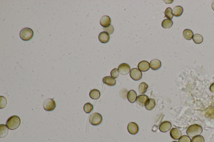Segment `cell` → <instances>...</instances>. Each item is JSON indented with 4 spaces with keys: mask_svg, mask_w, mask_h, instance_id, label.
I'll return each instance as SVG.
<instances>
[{
    "mask_svg": "<svg viewBox=\"0 0 214 142\" xmlns=\"http://www.w3.org/2000/svg\"><path fill=\"white\" fill-rule=\"evenodd\" d=\"M7 126L11 130H14L19 127L21 124V119L16 115H13L8 119L6 123Z\"/></svg>",
    "mask_w": 214,
    "mask_h": 142,
    "instance_id": "obj_1",
    "label": "cell"
},
{
    "mask_svg": "<svg viewBox=\"0 0 214 142\" xmlns=\"http://www.w3.org/2000/svg\"><path fill=\"white\" fill-rule=\"evenodd\" d=\"M203 132V128L200 125L194 124L189 126L186 131V134L189 137H194L199 136Z\"/></svg>",
    "mask_w": 214,
    "mask_h": 142,
    "instance_id": "obj_2",
    "label": "cell"
},
{
    "mask_svg": "<svg viewBox=\"0 0 214 142\" xmlns=\"http://www.w3.org/2000/svg\"><path fill=\"white\" fill-rule=\"evenodd\" d=\"M34 36V31L30 28H23L20 32L21 39L24 41H28L31 40Z\"/></svg>",
    "mask_w": 214,
    "mask_h": 142,
    "instance_id": "obj_3",
    "label": "cell"
},
{
    "mask_svg": "<svg viewBox=\"0 0 214 142\" xmlns=\"http://www.w3.org/2000/svg\"><path fill=\"white\" fill-rule=\"evenodd\" d=\"M103 120V117L100 113L95 112L90 115L89 117V121L92 125H98L101 124Z\"/></svg>",
    "mask_w": 214,
    "mask_h": 142,
    "instance_id": "obj_4",
    "label": "cell"
},
{
    "mask_svg": "<svg viewBox=\"0 0 214 142\" xmlns=\"http://www.w3.org/2000/svg\"><path fill=\"white\" fill-rule=\"evenodd\" d=\"M43 108L47 111H51L55 108L56 104L55 102L52 99L49 98L46 100L43 103Z\"/></svg>",
    "mask_w": 214,
    "mask_h": 142,
    "instance_id": "obj_5",
    "label": "cell"
},
{
    "mask_svg": "<svg viewBox=\"0 0 214 142\" xmlns=\"http://www.w3.org/2000/svg\"><path fill=\"white\" fill-rule=\"evenodd\" d=\"M130 77L132 79L135 81L141 80L142 77V72L139 69L134 68L131 69L130 71Z\"/></svg>",
    "mask_w": 214,
    "mask_h": 142,
    "instance_id": "obj_6",
    "label": "cell"
},
{
    "mask_svg": "<svg viewBox=\"0 0 214 142\" xmlns=\"http://www.w3.org/2000/svg\"><path fill=\"white\" fill-rule=\"evenodd\" d=\"M119 72L122 75H127L130 71V67L129 65L123 63L120 65L118 67Z\"/></svg>",
    "mask_w": 214,
    "mask_h": 142,
    "instance_id": "obj_7",
    "label": "cell"
},
{
    "mask_svg": "<svg viewBox=\"0 0 214 142\" xmlns=\"http://www.w3.org/2000/svg\"><path fill=\"white\" fill-rule=\"evenodd\" d=\"M128 130L130 134L132 135H135L139 131V127L136 123L130 122L128 125Z\"/></svg>",
    "mask_w": 214,
    "mask_h": 142,
    "instance_id": "obj_8",
    "label": "cell"
},
{
    "mask_svg": "<svg viewBox=\"0 0 214 142\" xmlns=\"http://www.w3.org/2000/svg\"><path fill=\"white\" fill-rule=\"evenodd\" d=\"M149 100L150 98L148 96L146 95L142 94L139 95L137 97L136 101L137 103L141 106H145Z\"/></svg>",
    "mask_w": 214,
    "mask_h": 142,
    "instance_id": "obj_9",
    "label": "cell"
},
{
    "mask_svg": "<svg viewBox=\"0 0 214 142\" xmlns=\"http://www.w3.org/2000/svg\"><path fill=\"white\" fill-rule=\"evenodd\" d=\"M171 127V124L169 121H165L161 123L159 129L161 132L166 133L170 130Z\"/></svg>",
    "mask_w": 214,
    "mask_h": 142,
    "instance_id": "obj_10",
    "label": "cell"
},
{
    "mask_svg": "<svg viewBox=\"0 0 214 142\" xmlns=\"http://www.w3.org/2000/svg\"><path fill=\"white\" fill-rule=\"evenodd\" d=\"M100 22L101 25L103 28H107L111 25V20L108 15H104L100 19Z\"/></svg>",
    "mask_w": 214,
    "mask_h": 142,
    "instance_id": "obj_11",
    "label": "cell"
},
{
    "mask_svg": "<svg viewBox=\"0 0 214 142\" xmlns=\"http://www.w3.org/2000/svg\"><path fill=\"white\" fill-rule=\"evenodd\" d=\"M171 137L174 140H178L181 137V131L176 128H173L170 132Z\"/></svg>",
    "mask_w": 214,
    "mask_h": 142,
    "instance_id": "obj_12",
    "label": "cell"
},
{
    "mask_svg": "<svg viewBox=\"0 0 214 142\" xmlns=\"http://www.w3.org/2000/svg\"><path fill=\"white\" fill-rule=\"evenodd\" d=\"M99 40L101 43L106 44L110 41V36L109 34L106 32H102L99 34Z\"/></svg>",
    "mask_w": 214,
    "mask_h": 142,
    "instance_id": "obj_13",
    "label": "cell"
},
{
    "mask_svg": "<svg viewBox=\"0 0 214 142\" xmlns=\"http://www.w3.org/2000/svg\"><path fill=\"white\" fill-rule=\"evenodd\" d=\"M138 68L140 71L146 72L148 71L150 68V64L148 62L144 60L140 62L138 64Z\"/></svg>",
    "mask_w": 214,
    "mask_h": 142,
    "instance_id": "obj_14",
    "label": "cell"
},
{
    "mask_svg": "<svg viewBox=\"0 0 214 142\" xmlns=\"http://www.w3.org/2000/svg\"><path fill=\"white\" fill-rule=\"evenodd\" d=\"M127 98L130 102L134 103L137 100V93L134 90H130L128 93Z\"/></svg>",
    "mask_w": 214,
    "mask_h": 142,
    "instance_id": "obj_15",
    "label": "cell"
},
{
    "mask_svg": "<svg viewBox=\"0 0 214 142\" xmlns=\"http://www.w3.org/2000/svg\"><path fill=\"white\" fill-rule=\"evenodd\" d=\"M162 66V63L158 59H154L152 60L150 63V67L153 70H157Z\"/></svg>",
    "mask_w": 214,
    "mask_h": 142,
    "instance_id": "obj_16",
    "label": "cell"
},
{
    "mask_svg": "<svg viewBox=\"0 0 214 142\" xmlns=\"http://www.w3.org/2000/svg\"><path fill=\"white\" fill-rule=\"evenodd\" d=\"M103 82L108 86H112L116 85V81L114 78L110 76H106L103 78Z\"/></svg>",
    "mask_w": 214,
    "mask_h": 142,
    "instance_id": "obj_17",
    "label": "cell"
},
{
    "mask_svg": "<svg viewBox=\"0 0 214 142\" xmlns=\"http://www.w3.org/2000/svg\"><path fill=\"white\" fill-rule=\"evenodd\" d=\"M6 125L4 124L0 125V138H4L7 136L9 133V129Z\"/></svg>",
    "mask_w": 214,
    "mask_h": 142,
    "instance_id": "obj_18",
    "label": "cell"
},
{
    "mask_svg": "<svg viewBox=\"0 0 214 142\" xmlns=\"http://www.w3.org/2000/svg\"><path fill=\"white\" fill-rule=\"evenodd\" d=\"M183 12V8L181 6H176L173 9V14L176 17H179L182 15Z\"/></svg>",
    "mask_w": 214,
    "mask_h": 142,
    "instance_id": "obj_19",
    "label": "cell"
},
{
    "mask_svg": "<svg viewBox=\"0 0 214 142\" xmlns=\"http://www.w3.org/2000/svg\"><path fill=\"white\" fill-rule=\"evenodd\" d=\"M184 38L186 40H191L193 38L194 34L192 31L190 29H186L184 30L183 32Z\"/></svg>",
    "mask_w": 214,
    "mask_h": 142,
    "instance_id": "obj_20",
    "label": "cell"
},
{
    "mask_svg": "<svg viewBox=\"0 0 214 142\" xmlns=\"http://www.w3.org/2000/svg\"><path fill=\"white\" fill-rule=\"evenodd\" d=\"M89 95L91 98L94 100H97L100 97L101 93L97 89H93L90 91Z\"/></svg>",
    "mask_w": 214,
    "mask_h": 142,
    "instance_id": "obj_21",
    "label": "cell"
},
{
    "mask_svg": "<svg viewBox=\"0 0 214 142\" xmlns=\"http://www.w3.org/2000/svg\"><path fill=\"white\" fill-rule=\"evenodd\" d=\"M155 106H156V102L152 98H150V100L145 106V108L149 111L152 110L154 108Z\"/></svg>",
    "mask_w": 214,
    "mask_h": 142,
    "instance_id": "obj_22",
    "label": "cell"
},
{
    "mask_svg": "<svg viewBox=\"0 0 214 142\" xmlns=\"http://www.w3.org/2000/svg\"><path fill=\"white\" fill-rule=\"evenodd\" d=\"M173 24V22L171 20L166 19L164 20L162 23V25L163 28L165 29H169L171 28Z\"/></svg>",
    "mask_w": 214,
    "mask_h": 142,
    "instance_id": "obj_23",
    "label": "cell"
},
{
    "mask_svg": "<svg viewBox=\"0 0 214 142\" xmlns=\"http://www.w3.org/2000/svg\"><path fill=\"white\" fill-rule=\"evenodd\" d=\"M206 117L209 119H214V108L213 107H209L205 112Z\"/></svg>",
    "mask_w": 214,
    "mask_h": 142,
    "instance_id": "obj_24",
    "label": "cell"
},
{
    "mask_svg": "<svg viewBox=\"0 0 214 142\" xmlns=\"http://www.w3.org/2000/svg\"><path fill=\"white\" fill-rule=\"evenodd\" d=\"M192 39H193V41L197 44H201L203 41V36L199 34H196L194 35Z\"/></svg>",
    "mask_w": 214,
    "mask_h": 142,
    "instance_id": "obj_25",
    "label": "cell"
},
{
    "mask_svg": "<svg viewBox=\"0 0 214 142\" xmlns=\"http://www.w3.org/2000/svg\"><path fill=\"white\" fill-rule=\"evenodd\" d=\"M148 88V85L146 83L143 82L141 83L139 86L138 90L139 93L141 94H144L147 92V89Z\"/></svg>",
    "mask_w": 214,
    "mask_h": 142,
    "instance_id": "obj_26",
    "label": "cell"
},
{
    "mask_svg": "<svg viewBox=\"0 0 214 142\" xmlns=\"http://www.w3.org/2000/svg\"><path fill=\"white\" fill-rule=\"evenodd\" d=\"M83 109L86 113H90L93 111V105L90 103H87L84 105Z\"/></svg>",
    "mask_w": 214,
    "mask_h": 142,
    "instance_id": "obj_27",
    "label": "cell"
},
{
    "mask_svg": "<svg viewBox=\"0 0 214 142\" xmlns=\"http://www.w3.org/2000/svg\"><path fill=\"white\" fill-rule=\"evenodd\" d=\"M164 14L165 17L168 18V19L171 20L173 18L174 15L173 14L172 10L171 8H167L166 9Z\"/></svg>",
    "mask_w": 214,
    "mask_h": 142,
    "instance_id": "obj_28",
    "label": "cell"
},
{
    "mask_svg": "<svg viewBox=\"0 0 214 142\" xmlns=\"http://www.w3.org/2000/svg\"><path fill=\"white\" fill-rule=\"evenodd\" d=\"M191 142H205V139L203 136L199 135L193 137L191 140Z\"/></svg>",
    "mask_w": 214,
    "mask_h": 142,
    "instance_id": "obj_29",
    "label": "cell"
},
{
    "mask_svg": "<svg viewBox=\"0 0 214 142\" xmlns=\"http://www.w3.org/2000/svg\"><path fill=\"white\" fill-rule=\"evenodd\" d=\"M119 73L118 70L117 68H114L111 70V77L113 78H116L119 76Z\"/></svg>",
    "mask_w": 214,
    "mask_h": 142,
    "instance_id": "obj_30",
    "label": "cell"
},
{
    "mask_svg": "<svg viewBox=\"0 0 214 142\" xmlns=\"http://www.w3.org/2000/svg\"><path fill=\"white\" fill-rule=\"evenodd\" d=\"M0 97H1V108H0L1 109L4 108L7 104V101L4 97L1 96Z\"/></svg>",
    "mask_w": 214,
    "mask_h": 142,
    "instance_id": "obj_31",
    "label": "cell"
},
{
    "mask_svg": "<svg viewBox=\"0 0 214 142\" xmlns=\"http://www.w3.org/2000/svg\"><path fill=\"white\" fill-rule=\"evenodd\" d=\"M103 30L105 32H107L109 34H112L113 33L114 29L113 26L112 25H111L107 28H104Z\"/></svg>",
    "mask_w": 214,
    "mask_h": 142,
    "instance_id": "obj_32",
    "label": "cell"
},
{
    "mask_svg": "<svg viewBox=\"0 0 214 142\" xmlns=\"http://www.w3.org/2000/svg\"><path fill=\"white\" fill-rule=\"evenodd\" d=\"M179 142H191V140L188 136H183L179 139Z\"/></svg>",
    "mask_w": 214,
    "mask_h": 142,
    "instance_id": "obj_33",
    "label": "cell"
},
{
    "mask_svg": "<svg viewBox=\"0 0 214 142\" xmlns=\"http://www.w3.org/2000/svg\"><path fill=\"white\" fill-rule=\"evenodd\" d=\"M210 89L211 92L214 93V83L211 85Z\"/></svg>",
    "mask_w": 214,
    "mask_h": 142,
    "instance_id": "obj_34",
    "label": "cell"
},
{
    "mask_svg": "<svg viewBox=\"0 0 214 142\" xmlns=\"http://www.w3.org/2000/svg\"><path fill=\"white\" fill-rule=\"evenodd\" d=\"M212 8L213 9V10L214 11V1L212 4Z\"/></svg>",
    "mask_w": 214,
    "mask_h": 142,
    "instance_id": "obj_35",
    "label": "cell"
},
{
    "mask_svg": "<svg viewBox=\"0 0 214 142\" xmlns=\"http://www.w3.org/2000/svg\"><path fill=\"white\" fill-rule=\"evenodd\" d=\"M177 142V141H173V142Z\"/></svg>",
    "mask_w": 214,
    "mask_h": 142,
    "instance_id": "obj_36",
    "label": "cell"
}]
</instances>
